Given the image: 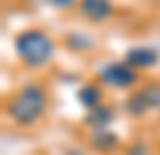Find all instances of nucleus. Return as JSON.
<instances>
[{
    "label": "nucleus",
    "instance_id": "nucleus-7",
    "mask_svg": "<svg viewBox=\"0 0 160 155\" xmlns=\"http://www.w3.org/2000/svg\"><path fill=\"white\" fill-rule=\"evenodd\" d=\"M139 95L146 108H160V86L158 84H148L146 88L139 91Z\"/></svg>",
    "mask_w": 160,
    "mask_h": 155
},
{
    "label": "nucleus",
    "instance_id": "nucleus-3",
    "mask_svg": "<svg viewBox=\"0 0 160 155\" xmlns=\"http://www.w3.org/2000/svg\"><path fill=\"white\" fill-rule=\"evenodd\" d=\"M100 81L108 84V86H115V88H129L139 81V74L127 62H112V65H108L100 72Z\"/></svg>",
    "mask_w": 160,
    "mask_h": 155
},
{
    "label": "nucleus",
    "instance_id": "nucleus-1",
    "mask_svg": "<svg viewBox=\"0 0 160 155\" xmlns=\"http://www.w3.org/2000/svg\"><path fill=\"white\" fill-rule=\"evenodd\" d=\"M46 110V88L38 86V84H29L22 91L12 95V100L7 103V117L19 124V127H27L33 124Z\"/></svg>",
    "mask_w": 160,
    "mask_h": 155
},
{
    "label": "nucleus",
    "instance_id": "nucleus-10",
    "mask_svg": "<svg viewBox=\"0 0 160 155\" xmlns=\"http://www.w3.org/2000/svg\"><path fill=\"white\" fill-rule=\"evenodd\" d=\"M127 153H129V155H146V146H143V141H136L132 148L127 150Z\"/></svg>",
    "mask_w": 160,
    "mask_h": 155
},
{
    "label": "nucleus",
    "instance_id": "nucleus-8",
    "mask_svg": "<svg viewBox=\"0 0 160 155\" xmlns=\"http://www.w3.org/2000/svg\"><path fill=\"white\" fill-rule=\"evenodd\" d=\"M91 143H93L98 150H110L117 146V138H115V134H108V131H98V134L91 136Z\"/></svg>",
    "mask_w": 160,
    "mask_h": 155
},
{
    "label": "nucleus",
    "instance_id": "nucleus-9",
    "mask_svg": "<svg viewBox=\"0 0 160 155\" xmlns=\"http://www.w3.org/2000/svg\"><path fill=\"white\" fill-rule=\"evenodd\" d=\"M110 115H112V112H110V110L108 108H103V105H98V108L96 110H91V115H88V124H98V127H105L108 122H110Z\"/></svg>",
    "mask_w": 160,
    "mask_h": 155
},
{
    "label": "nucleus",
    "instance_id": "nucleus-11",
    "mask_svg": "<svg viewBox=\"0 0 160 155\" xmlns=\"http://www.w3.org/2000/svg\"><path fill=\"white\" fill-rule=\"evenodd\" d=\"M55 7H72L74 5V0H50Z\"/></svg>",
    "mask_w": 160,
    "mask_h": 155
},
{
    "label": "nucleus",
    "instance_id": "nucleus-5",
    "mask_svg": "<svg viewBox=\"0 0 160 155\" xmlns=\"http://www.w3.org/2000/svg\"><path fill=\"white\" fill-rule=\"evenodd\" d=\"M124 62H127L132 69H136V67H153L155 62H158V55H155V50H151V48H134V50L127 53Z\"/></svg>",
    "mask_w": 160,
    "mask_h": 155
},
{
    "label": "nucleus",
    "instance_id": "nucleus-6",
    "mask_svg": "<svg viewBox=\"0 0 160 155\" xmlns=\"http://www.w3.org/2000/svg\"><path fill=\"white\" fill-rule=\"evenodd\" d=\"M79 100L86 105L88 110H96L100 105V88L93 86V84H88V86H84L79 91Z\"/></svg>",
    "mask_w": 160,
    "mask_h": 155
},
{
    "label": "nucleus",
    "instance_id": "nucleus-2",
    "mask_svg": "<svg viewBox=\"0 0 160 155\" xmlns=\"http://www.w3.org/2000/svg\"><path fill=\"white\" fill-rule=\"evenodd\" d=\"M14 50H17V55L24 60V65H29V67H43V65H48L50 57H53L55 43L46 31L29 29V31H22V34L17 36Z\"/></svg>",
    "mask_w": 160,
    "mask_h": 155
},
{
    "label": "nucleus",
    "instance_id": "nucleus-4",
    "mask_svg": "<svg viewBox=\"0 0 160 155\" xmlns=\"http://www.w3.org/2000/svg\"><path fill=\"white\" fill-rule=\"evenodd\" d=\"M81 12L91 22H105L112 14V2L110 0H81Z\"/></svg>",
    "mask_w": 160,
    "mask_h": 155
}]
</instances>
